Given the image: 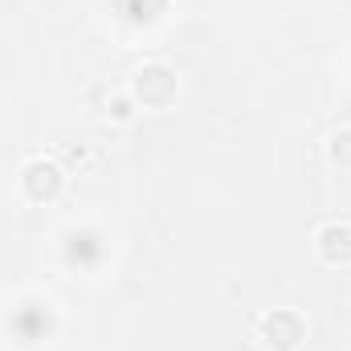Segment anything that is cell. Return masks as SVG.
Returning a JSON list of instances; mask_svg holds the SVG:
<instances>
[{
    "label": "cell",
    "mask_w": 351,
    "mask_h": 351,
    "mask_svg": "<svg viewBox=\"0 0 351 351\" xmlns=\"http://www.w3.org/2000/svg\"><path fill=\"white\" fill-rule=\"evenodd\" d=\"M319 250H323L327 262H343V258H351V229H343V225H327V229L319 233Z\"/></svg>",
    "instance_id": "obj_1"
},
{
    "label": "cell",
    "mask_w": 351,
    "mask_h": 351,
    "mask_svg": "<svg viewBox=\"0 0 351 351\" xmlns=\"http://www.w3.org/2000/svg\"><path fill=\"white\" fill-rule=\"evenodd\" d=\"M164 74H168V70L147 66V70L139 74V86H160V78H164ZM172 90H176V82H168V90H164V94H152V102H156V106H160V102H168V98H172Z\"/></svg>",
    "instance_id": "obj_2"
}]
</instances>
